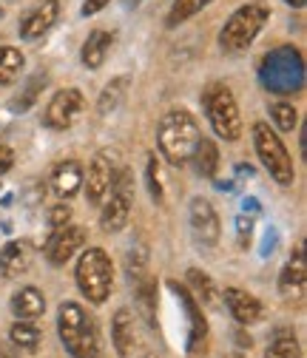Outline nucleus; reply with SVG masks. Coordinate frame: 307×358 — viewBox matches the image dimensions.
Here are the masks:
<instances>
[{"instance_id": "obj_10", "label": "nucleus", "mask_w": 307, "mask_h": 358, "mask_svg": "<svg viewBox=\"0 0 307 358\" xmlns=\"http://www.w3.org/2000/svg\"><path fill=\"white\" fill-rule=\"evenodd\" d=\"M168 287L173 290V296L180 299V304L185 307V316H188V355H202L205 350H208V322H205V316H202V307L194 301V296L185 290V287H180L177 282H168Z\"/></svg>"}, {"instance_id": "obj_2", "label": "nucleus", "mask_w": 307, "mask_h": 358, "mask_svg": "<svg viewBox=\"0 0 307 358\" xmlns=\"http://www.w3.org/2000/svg\"><path fill=\"white\" fill-rule=\"evenodd\" d=\"M259 80L271 94H279V97L299 94L304 88L301 52L293 49V46H279V49L268 52L265 60H262V66H259Z\"/></svg>"}, {"instance_id": "obj_13", "label": "nucleus", "mask_w": 307, "mask_h": 358, "mask_svg": "<svg viewBox=\"0 0 307 358\" xmlns=\"http://www.w3.org/2000/svg\"><path fill=\"white\" fill-rule=\"evenodd\" d=\"M85 182V196H89L92 205H103L108 191H111V182H114V165L108 159V154H97L89 165V176L83 179Z\"/></svg>"}, {"instance_id": "obj_24", "label": "nucleus", "mask_w": 307, "mask_h": 358, "mask_svg": "<svg viewBox=\"0 0 307 358\" xmlns=\"http://www.w3.org/2000/svg\"><path fill=\"white\" fill-rule=\"evenodd\" d=\"M191 159L197 162V171L202 173V176H213L216 173V168H219V151H216V145L210 143V140H199L197 143V148H194V154H191Z\"/></svg>"}, {"instance_id": "obj_27", "label": "nucleus", "mask_w": 307, "mask_h": 358, "mask_svg": "<svg viewBox=\"0 0 307 358\" xmlns=\"http://www.w3.org/2000/svg\"><path fill=\"white\" fill-rule=\"evenodd\" d=\"M154 301H157V285L148 276H143L137 282V304H140V313L145 316L148 324H154Z\"/></svg>"}, {"instance_id": "obj_32", "label": "nucleus", "mask_w": 307, "mask_h": 358, "mask_svg": "<svg viewBox=\"0 0 307 358\" xmlns=\"http://www.w3.org/2000/svg\"><path fill=\"white\" fill-rule=\"evenodd\" d=\"M148 188H151V196H154L157 202H162L165 191H162V171H159L157 157H151V162H148Z\"/></svg>"}, {"instance_id": "obj_15", "label": "nucleus", "mask_w": 307, "mask_h": 358, "mask_svg": "<svg viewBox=\"0 0 307 358\" xmlns=\"http://www.w3.org/2000/svg\"><path fill=\"white\" fill-rule=\"evenodd\" d=\"M225 304L231 310V316L239 322V324H256L262 322V316H265V307H262V301L239 287H228L225 290Z\"/></svg>"}, {"instance_id": "obj_7", "label": "nucleus", "mask_w": 307, "mask_h": 358, "mask_svg": "<svg viewBox=\"0 0 307 358\" xmlns=\"http://www.w3.org/2000/svg\"><path fill=\"white\" fill-rule=\"evenodd\" d=\"M268 17H271V12H268L265 3L239 6V9L228 17L222 34H219V43H222V49H228V52H242V49H248L250 43L256 40V34L262 31V26L268 23Z\"/></svg>"}, {"instance_id": "obj_26", "label": "nucleus", "mask_w": 307, "mask_h": 358, "mask_svg": "<svg viewBox=\"0 0 307 358\" xmlns=\"http://www.w3.org/2000/svg\"><path fill=\"white\" fill-rule=\"evenodd\" d=\"M208 3H210V0H173V6L168 12V26L173 29V26L185 23L188 17H194L197 12H202Z\"/></svg>"}, {"instance_id": "obj_5", "label": "nucleus", "mask_w": 307, "mask_h": 358, "mask_svg": "<svg viewBox=\"0 0 307 358\" xmlns=\"http://www.w3.org/2000/svg\"><path fill=\"white\" fill-rule=\"evenodd\" d=\"M253 145H256V154L262 159V165L268 168V173L276 179L279 185H293L296 179V171H293V159L282 143V137H276V131H271L268 122H256L253 125Z\"/></svg>"}, {"instance_id": "obj_30", "label": "nucleus", "mask_w": 307, "mask_h": 358, "mask_svg": "<svg viewBox=\"0 0 307 358\" xmlns=\"http://www.w3.org/2000/svg\"><path fill=\"white\" fill-rule=\"evenodd\" d=\"M43 85H46V77H43V74H37V77H31L29 80V85H26V92H23V97H17V100H12V111H26L34 100H37V94H40V88Z\"/></svg>"}, {"instance_id": "obj_16", "label": "nucleus", "mask_w": 307, "mask_h": 358, "mask_svg": "<svg viewBox=\"0 0 307 358\" xmlns=\"http://www.w3.org/2000/svg\"><path fill=\"white\" fill-rule=\"evenodd\" d=\"M307 290V264H304V248H296V259L282 271L279 276V293L285 299H301Z\"/></svg>"}, {"instance_id": "obj_39", "label": "nucleus", "mask_w": 307, "mask_h": 358, "mask_svg": "<svg viewBox=\"0 0 307 358\" xmlns=\"http://www.w3.org/2000/svg\"><path fill=\"white\" fill-rule=\"evenodd\" d=\"M242 208H245V213H248V210H250V213H256V210H259V202L250 196V199H245V202H242Z\"/></svg>"}, {"instance_id": "obj_4", "label": "nucleus", "mask_w": 307, "mask_h": 358, "mask_svg": "<svg viewBox=\"0 0 307 358\" xmlns=\"http://www.w3.org/2000/svg\"><path fill=\"white\" fill-rule=\"evenodd\" d=\"M77 287L83 290V296H89V301L103 304L111 296V285H114V267L111 259L103 248H89L80 262H77Z\"/></svg>"}, {"instance_id": "obj_17", "label": "nucleus", "mask_w": 307, "mask_h": 358, "mask_svg": "<svg viewBox=\"0 0 307 358\" xmlns=\"http://www.w3.org/2000/svg\"><path fill=\"white\" fill-rule=\"evenodd\" d=\"M31 267V248L26 242H9L0 248V273L6 279L20 276Z\"/></svg>"}, {"instance_id": "obj_31", "label": "nucleus", "mask_w": 307, "mask_h": 358, "mask_svg": "<svg viewBox=\"0 0 307 358\" xmlns=\"http://www.w3.org/2000/svg\"><path fill=\"white\" fill-rule=\"evenodd\" d=\"M271 114H273V120H276V125H279L282 131H293V128H296V122H299L296 108H293V106H287V103H276Z\"/></svg>"}, {"instance_id": "obj_29", "label": "nucleus", "mask_w": 307, "mask_h": 358, "mask_svg": "<svg viewBox=\"0 0 307 358\" xmlns=\"http://www.w3.org/2000/svg\"><path fill=\"white\" fill-rule=\"evenodd\" d=\"M188 282L194 285V290L199 293V299H202L208 307H213V304H216V287H213V282H210L202 271L191 267V271H188Z\"/></svg>"}, {"instance_id": "obj_1", "label": "nucleus", "mask_w": 307, "mask_h": 358, "mask_svg": "<svg viewBox=\"0 0 307 358\" xmlns=\"http://www.w3.org/2000/svg\"><path fill=\"white\" fill-rule=\"evenodd\" d=\"M57 330L71 358H100V333L94 319L77 301H63L57 310Z\"/></svg>"}, {"instance_id": "obj_37", "label": "nucleus", "mask_w": 307, "mask_h": 358, "mask_svg": "<svg viewBox=\"0 0 307 358\" xmlns=\"http://www.w3.org/2000/svg\"><path fill=\"white\" fill-rule=\"evenodd\" d=\"M0 358H17V352H15V344L0 341Z\"/></svg>"}, {"instance_id": "obj_25", "label": "nucleus", "mask_w": 307, "mask_h": 358, "mask_svg": "<svg viewBox=\"0 0 307 358\" xmlns=\"http://www.w3.org/2000/svg\"><path fill=\"white\" fill-rule=\"evenodd\" d=\"M9 341H12L15 347L26 350V352H34V350L40 347V330H37L31 322H17V324H12V330H9Z\"/></svg>"}, {"instance_id": "obj_20", "label": "nucleus", "mask_w": 307, "mask_h": 358, "mask_svg": "<svg viewBox=\"0 0 307 358\" xmlns=\"http://www.w3.org/2000/svg\"><path fill=\"white\" fill-rule=\"evenodd\" d=\"M111 46H114V34H108V31H103V29L92 31L89 40H85V46H83V55H80V57H83V66H85V69H100V66L106 63Z\"/></svg>"}, {"instance_id": "obj_34", "label": "nucleus", "mask_w": 307, "mask_h": 358, "mask_svg": "<svg viewBox=\"0 0 307 358\" xmlns=\"http://www.w3.org/2000/svg\"><path fill=\"white\" fill-rule=\"evenodd\" d=\"M69 219H71V208L69 205H55L52 213H49V225L60 228V225H69Z\"/></svg>"}, {"instance_id": "obj_19", "label": "nucleus", "mask_w": 307, "mask_h": 358, "mask_svg": "<svg viewBox=\"0 0 307 358\" xmlns=\"http://www.w3.org/2000/svg\"><path fill=\"white\" fill-rule=\"evenodd\" d=\"M43 310H46V299L37 287H23L12 296V313L20 319V322H34L43 316Z\"/></svg>"}, {"instance_id": "obj_33", "label": "nucleus", "mask_w": 307, "mask_h": 358, "mask_svg": "<svg viewBox=\"0 0 307 358\" xmlns=\"http://www.w3.org/2000/svg\"><path fill=\"white\" fill-rule=\"evenodd\" d=\"M250 236H253V219H250L248 213H242V216L236 219V245L245 250V248L250 245Z\"/></svg>"}, {"instance_id": "obj_3", "label": "nucleus", "mask_w": 307, "mask_h": 358, "mask_svg": "<svg viewBox=\"0 0 307 358\" xmlns=\"http://www.w3.org/2000/svg\"><path fill=\"white\" fill-rule=\"evenodd\" d=\"M199 140H202V134H199V122L194 120V114H188V111L180 108V111H168V114L159 120L157 143H159L162 157H165L171 165L188 162Z\"/></svg>"}, {"instance_id": "obj_8", "label": "nucleus", "mask_w": 307, "mask_h": 358, "mask_svg": "<svg viewBox=\"0 0 307 358\" xmlns=\"http://www.w3.org/2000/svg\"><path fill=\"white\" fill-rule=\"evenodd\" d=\"M131 202H134V188H131V171L122 168L120 173H114L111 182V199L103 205L100 213V225L106 234H117L125 228V222L131 216Z\"/></svg>"}, {"instance_id": "obj_22", "label": "nucleus", "mask_w": 307, "mask_h": 358, "mask_svg": "<svg viewBox=\"0 0 307 358\" xmlns=\"http://www.w3.org/2000/svg\"><path fill=\"white\" fill-rule=\"evenodd\" d=\"M26 57L20 55V49L15 46H0V85H9L20 77Z\"/></svg>"}, {"instance_id": "obj_9", "label": "nucleus", "mask_w": 307, "mask_h": 358, "mask_svg": "<svg viewBox=\"0 0 307 358\" xmlns=\"http://www.w3.org/2000/svg\"><path fill=\"white\" fill-rule=\"evenodd\" d=\"M83 108H85V97L77 88H66V92H57L52 97V103L46 106V114H43V122L55 131H66L80 120Z\"/></svg>"}, {"instance_id": "obj_23", "label": "nucleus", "mask_w": 307, "mask_h": 358, "mask_svg": "<svg viewBox=\"0 0 307 358\" xmlns=\"http://www.w3.org/2000/svg\"><path fill=\"white\" fill-rule=\"evenodd\" d=\"M265 358H299V341H296V333L287 330V327H279V330L273 333V341H271Z\"/></svg>"}, {"instance_id": "obj_36", "label": "nucleus", "mask_w": 307, "mask_h": 358, "mask_svg": "<svg viewBox=\"0 0 307 358\" xmlns=\"http://www.w3.org/2000/svg\"><path fill=\"white\" fill-rule=\"evenodd\" d=\"M106 6H108V0H85V3H83V15H85V17L97 15V12L106 9Z\"/></svg>"}, {"instance_id": "obj_38", "label": "nucleus", "mask_w": 307, "mask_h": 358, "mask_svg": "<svg viewBox=\"0 0 307 358\" xmlns=\"http://www.w3.org/2000/svg\"><path fill=\"white\" fill-rule=\"evenodd\" d=\"M234 338H236V344H239V347H250V344H253V341H250V336H248V333H242V330H236V333H234Z\"/></svg>"}, {"instance_id": "obj_40", "label": "nucleus", "mask_w": 307, "mask_h": 358, "mask_svg": "<svg viewBox=\"0 0 307 358\" xmlns=\"http://www.w3.org/2000/svg\"><path fill=\"white\" fill-rule=\"evenodd\" d=\"M287 3H290V6H296V9H301V6H304V0H287Z\"/></svg>"}, {"instance_id": "obj_14", "label": "nucleus", "mask_w": 307, "mask_h": 358, "mask_svg": "<svg viewBox=\"0 0 307 358\" xmlns=\"http://www.w3.org/2000/svg\"><path fill=\"white\" fill-rule=\"evenodd\" d=\"M57 15H60V3H57V0H43V3H40L34 12H29V15L23 17V23H20V37H23V40H37V37H43V34H46V31L57 23Z\"/></svg>"}, {"instance_id": "obj_18", "label": "nucleus", "mask_w": 307, "mask_h": 358, "mask_svg": "<svg viewBox=\"0 0 307 358\" xmlns=\"http://www.w3.org/2000/svg\"><path fill=\"white\" fill-rule=\"evenodd\" d=\"M80 185H83V168L74 159H66L52 171V188L60 199H71L80 191Z\"/></svg>"}, {"instance_id": "obj_12", "label": "nucleus", "mask_w": 307, "mask_h": 358, "mask_svg": "<svg viewBox=\"0 0 307 358\" xmlns=\"http://www.w3.org/2000/svg\"><path fill=\"white\" fill-rule=\"evenodd\" d=\"M191 231L197 236L199 245L213 248L219 242V234H222V225H219V216L213 210V205L208 199H194L191 202Z\"/></svg>"}, {"instance_id": "obj_6", "label": "nucleus", "mask_w": 307, "mask_h": 358, "mask_svg": "<svg viewBox=\"0 0 307 358\" xmlns=\"http://www.w3.org/2000/svg\"><path fill=\"white\" fill-rule=\"evenodd\" d=\"M205 111H208V120L216 131V137H222L228 143H236L242 137V114H239V106L231 94L228 85H210L205 97Z\"/></svg>"}, {"instance_id": "obj_28", "label": "nucleus", "mask_w": 307, "mask_h": 358, "mask_svg": "<svg viewBox=\"0 0 307 358\" xmlns=\"http://www.w3.org/2000/svg\"><path fill=\"white\" fill-rule=\"evenodd\" d=\"M125 88H128V80L125 77H120V80H111L108 85H106V92L100 94V114H111L120 103H122V97H125Z\"/></svg>"}, {"instance_id": "obj_11", "label": "nucleus", "mask_w": 307, "mask_h": 358, "mask_svg": "<svg viewBox=\"0 0 307 358\" xmlns=\"http://www.w3.org/2000/svg\"><path fill=\"white\" fill-rule=\"evenodd\" d=\"M85 239H89V236H85V228H80V225H60V228H55L52 239L46 242V259L60 267L85 245Z\"/></svg>"}, {"instance_id": "obj_35", "label": "nucleus", "mask_w": 307, "mask_h": 358, "mask_svg": "<svg viewBox=\"0 0 307 358\" xmlns=\"http://www.w3.org/2000/svg\"><path fill=\"white\" fill-rule=\"evenodd\" d=\"M12 165H15V154H12V148L0 145V176L9 173V171H12Z\"/></svg>"}, {"instance_id": "obj_21", "label": "nucleus", "mask_w": 307, "mask_h": 358, "mask_svg": "<svg viewBox=\"0 0 307 358\" xmlns=\"http://www.w3.org/2000/svg\"><path fill=\"white\" fill-rule=\"evenodd\" d=\"M111 338H114V347L122 358H128L134 352V322H131L128 310H117V316L111 322Z\"/></svg>"}, {"instance_id": "obj_42", "label": "nucleus", "mask_w": 307, "mask_h": 358, "mask_svg": "<svg viewBox=\"0 0 307 358\" xmlns=\"http://www.w3.org/2000/svg\"><path fill=\"white\" fill-rule=\"evenodd\" d=\"M0 15H3V12H0Z\"/></svg>"}, {"instance_id": "obj_41", "label": "nucleus", "mask_w": 307, "mask_h": 358, "mask_svg": "<svg viewBox=\"0 0 307 358\" xmlns=\"http://www.w3.org/2000/svg\"><path fill=\"white\" fill-rule=\"evenodd\" d=\"M234 358H239V355H234Z\"/></svg>"}]
</instances>
